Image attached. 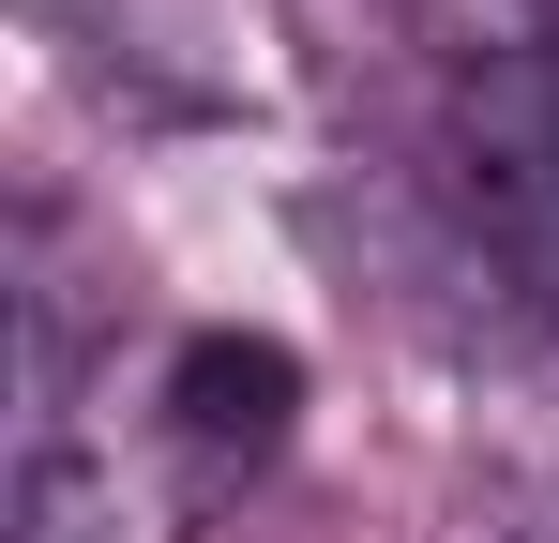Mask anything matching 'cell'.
Returning <instances> with one entry per match:
<instances>
[{"instance_id": "obj_3", "label": "cell", "mask_w": 559, "mask_h": 543, "mask_svg": "<svg viewBox=\"0 0 559 543\" xmlns=\"http://www.w3.org/2000/svg\"><path fill=\"white\" fill-rule=\"evenodd\" d=\"M182 483H136L106 438H31L15 452V498H0V543H182Z\"/></svg>"}, {"instance_id": "obj_2", "label": "cell", "mask_w": 559, "mask_h": 543, "mask_svg": "<svg viewBox=\"0 0 559 543\" xmlns=\"http://www.w3.org/2000/svg\"><path fill=\"white\" fill-rule=\"evenodd\" d=\"M287 423H302V362H287L273 333H182L167 377H152V438H167L182 514H227L287 452Z\"/></svg>"}, {"instance_id": "obj_1", "label": "cell", "mask_w": 559, "mask_h": 543, "mask_svg": "<svg viewBox=\"0 0 559 543\" xmlns=\"http://www.w3.org/2000/svg\"><path fill=\"white\" fill-rule=\"evenodd\" d=\"M454 196L484 227V257L559 317V31L454 46Z\"/></svg>"}, {"instance_id": "obj_4", "label": "cell", "mask_w": 559, "mask_h": 543, "mask_svg": "<svg viewBox=\"0 0 559 543\" xmlns=\"http://www.w3.org/2000/svg\"><path fill=\"white\" fill-rule=\"evenodd\" d=\"M484 543H559V498H499V529Z\"/></svg>"}]
</instances>
